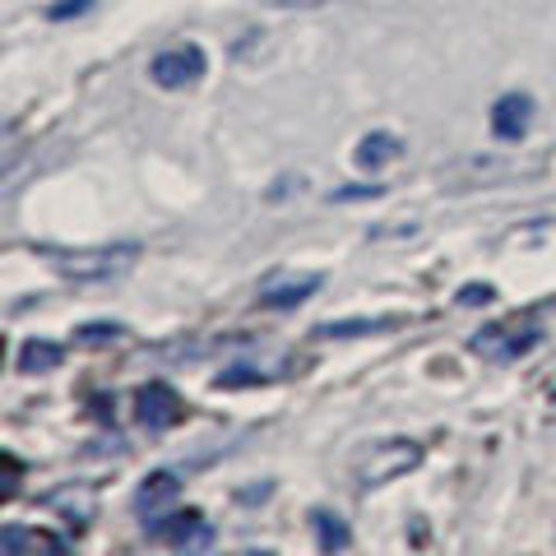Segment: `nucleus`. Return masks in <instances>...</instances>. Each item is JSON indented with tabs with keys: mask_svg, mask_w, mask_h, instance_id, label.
<instances>
[{
	"mask_svg": "<svg viewBox=\"0 0 556 556\" xmlns=\"http://www.w3.org/2000/svg\"><path fill=\"white\" fill-rule=\"evenodd\" d=\"M42 255L65 278H75V283H108V278H121L135 265L139 247L135 241H112V247H93V251H51V247H42Z\"/></svg>",
	"mask_w": 556,
	"mask_h": 556,
	"instance_id": "nucleus-1",
	"label": "nucleus"
},
{
	"mask_svg": "<svg viewBox=\"0 0 556 556\" xmlns=\"http://www.w3.org/2000/svg\"><path fill=\"white\" fill-rule=\"evenodd\" d=\"M417 464H422V445H417V441H404V437L371 441V445H362L353 455V482L357 486H380L390 478L413 473Z\"/></svg>",
	"mask_w": 556,
	"mask_h": 556,
	"instance_id": "nucleus-2",
	"label": "nucleus"
},
{
	"mask_svg": "<svg viewBox=\"0 0 556 556\" xmlns=\"http://www.w3.org/2000/svg\"><path fill=\"white\" fill-rule=\"evenodd\" d=\"M538 339H543V325L529 320V316L496 320V325H482L473 334V353L492 357V362H515V357H525Z\"/></svg>",
	"mask_w": 556,
	"mask_h": 556,
	"instance_id": "nucleus-3",
	"label": "nucleus"
},
{
	"mask_svg": "<svg viewBox=\"0 0 556 556\" xmlns=\"http://www.w3.org/2000/svg\"><path fill=\"white\" fill-rule=\"evenodd\" d=\"M149 538L177 552H204V547H214V525L200 510H167L159 525H149Z\"/></svg>",
	"mask_w": 556,
	"mask_h": 556,
	"instance_id": "nucleus-4",
	"label": "nucleus"
},
{
	"mask_svg": "<svg viewBox=\"0 0 556 556\" xmlns=\"http://www.w3.org/2000/svg\"><path fill=\"white\" fill-rule=\"evenodd\" d=\"M177 496H181V478L167 473V468H159V473H149L144 482H139V492H135V519L144 529L159 525L167 510H177Z\"/></svg>",
	"mask_w": 556,
	"mask_h": 556,
	"instance_id": "nucleus-5",
	"label": "nucleus"
},
{
	"mask_svg": "<svg viewBox=\"0 0 556 556\" xmlns=\"http://www.w3.org/2000/svg\"><path fill=\"white\" fill-rule=\"evenodd\" d=\"M149 75L159 89H186L204 75V51L200 47H172V51H159L149 65Z\"/></svg>",
	"mask_w": 556,
	"mask_h": 556,
	"instance_id": "nucleus-6",
	"label": "nucleus"
},
{
	"mask_svg": "<svg viewBox=\"0 0 556 556\" xmlns=\"http://www.w3.org/2000/svg\"><path fill=\"white\" fill-rule=\"evenodd\" d=\"M181 417V399L172 386H163V380H153V386H144L135 394V422L149 427V431H163Z\"/></svg>",
	"mask_w": 556,
	"mask_h": 556,
	"instance_id": "nucleus-7",
	"label": "nucleus"
},
{
	"mask_svg": "<svg viewBox=\"0 0 556 556\" xmlns=\"http://www.w3.org/2000/svg\"><path fill=\"white\" fill-rule=\"evenodd\" d=\"M529 121H533V98L529 93H506L492 108V135L506 139V144H519L525 130H529Z\"/></svg>",
	"mask_w": 556,
	"mask_h": 556,
	"instance_id": "nucleus-8",
	"label": "nucleus"
},
{
	"mask_svg": "<svg viewBox=\"0 0 556 556\" xmlns=\"http://www.w3.org/2000/svg\"><path fill=\"white\" fill-rule=\"evenodd\" d=\"M0 552H5V556H28V552H38V556H56V552H65V543H61L56 533L5 525V529H0Z\"/></svg>",
	"mask_w": 556,
	"mask_h": 556,
	"instance_id": "nucleus-9",
	"label": "nucleus"
},
{
	"mask_svg": "<svg viewBox=\"0 0 556 556\" xmlns=\"http://www.w3.org/2000/svg\"><path fill=\"white\" fill-rule=\"evenodd\" d=\"M316 288H320V274H288V278H269V283L260 288V302H265V306H298V302H306Z\"/></svg>",
	"mask_w": 556,
	"mask_h": 556,
	"instance_id": "nucleus-10",
	"label": "nucleus"
},
{
	"mask_svg": "<svg viewBox=\"0 0 556 556\" xmlns=\"http://www.w3.org/2000/svg\"><path fill=\"white\" fill-rule=\"evenodd\" d=\"M61 343H47V339H28L20 348V357H14V367H20L24 376H38V371H51V367H61Z\"/></svg>",
	"mask_w": 556,
	"mask_h": 556,
	"instance_id": "nucleus-11",
	"label": "nucleus"
},
{
	"mask_svg": "<svg viewBox=\"0 0 556 556\" xmlns=\"http://www.w3.org/2000/svg\"><path fill=\"white\" fill-rule=\"evenodd\" d=\"M399 153V139L390 135V130H371V135H362V144H357V167H367V172H376V167H386L390 159Z\"/></svg>",
	"mask_w": 556,
	"mask_h": 556,
	"instance_id": "nucleus-12",
	"label": "nucleus"
},
{
	"mask_svg": "<svg viewBox=\"0 0 556 556\" xmlns=\"http://www.w3.org/2000/svg\"><path fill=\"white\" fill-rule=\"evenodd\" d=\"M311 529H316L325 552H348L353 547V529H348L334 510H311Z\"/></svg>",
	"mask_w": 556,
	"mask_h": 556,
	"instance_id": "nucleus-13",
	"label": "nucleus"
},
{
	"mask_svg": "<svg viewBox=\"0 0 556 556\" xmlns=\"http://www.w3.org/2000/svg\"><path fill=\"white\" fill-rule=\"evenodd\" d=\"M394 316H376V320H339V325H320V339H357V334H376V329H390Z\"/></svg>",
	"mask_w": 556,
	"mask_h": 556,
	"instance_id": "nucleus-14",
	"label": "nucleus"
},
{
	"mask_svg": "<svg viewBox=\"0 0 556 556\" xmlns=\"http://www.w3.org/2000/svg\"><path fill=\"white\" fill-rule=\"evenodd\" d=\"M98 0H56L51 5V20H75V14H84V10H93Z\"/></svg>",
	"mask_w": 556,
	"mask_h": 556,
	"instance_id": "nucleus-15",
	"label": "nucleus"
},
{
	"mask_svg": "<svg viewBox=\"0 0 556 556\" xmlns=\"http://www.w3.org/2000/svg\"><path fill=\"white\" fill-rule=\"evenodd\" d=\"M455 302H459V306H482V302H492V288H482V283L459 288V292H455Z\"/></svg>",
	"mask_w": 556,
	"mask_h": 556,
	"instance_id": "nucleus-16",
	"label": "nucleus"
},
{
	"mask_svg": "<svg viewBox=\"0 0 556 556\" xmlns=\"http://www.w3.org/2000/svg\"><path fill=\"white\" fill-rule=\"evenodd\" d=\"M265 5H274V10H316V5H325V0H265Z\"/></svg>",
	"mask_w": 556,
	"mask_h": 556,
	"instance_id": "nucleus-17",
	"label": "nucleus"
},
{
	"mask_svg": "<svg viewBox=\"0 0 556 556\" xmlns=\"http://www.w3.org/2000/svg\"><path fill=\"white\" fill-rule=\"evenodd\" d=\"M112 334H121L116 325H84L79 329V339H112Z\"/></svg>",
	"mask_w": 556,
	"mask_h": 556,
	"instance_id": "nucleus-18",
	"label": "nucleus"
},
{
	"mask_svg": "<svg viewBox=\"0 0 556 556\" xmlns=\"http://www.w3.org/2000/svg\"><path fill=\"white\" fill-rule=\"evenodd\" d=\"M14 492V459H5V496Z\"/></svg>",
	"mask_w": 556,
	"mask_h": 556,
	"instance_id": "nucleus-19",
	"label": "nucleus"
}]
</instances>
